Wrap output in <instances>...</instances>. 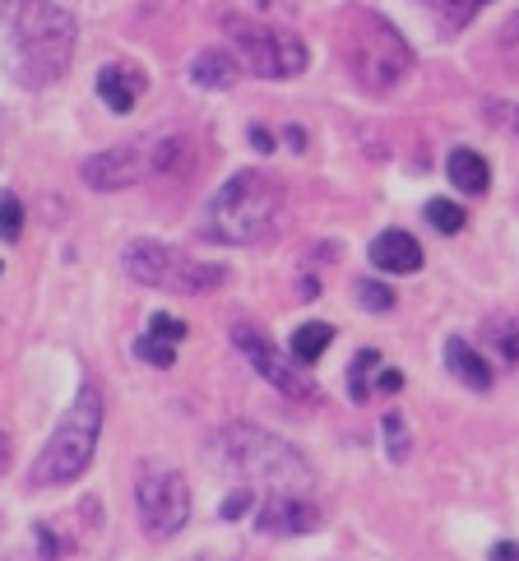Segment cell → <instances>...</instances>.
<instances>
[{"label": "cell", "mask_w": 519, "mask_h": 561, "mask_svg": "<svg viewBox=\"0 0 519 561\" xmlns=\"http://www.w3.org/2000/svg\"><path fill=\"white\" fill-rule=\"evenodd\" d=\"M0 47H5V66L19 84H56L74 56V19L51 0H33L0 24Z\"/></svg>", "instance_id": "cell-1"}, {"label": "cell", "mask_w": 519, "mask_h": 561, "mask_svg": "<svg viewBox=\"0 0 519 561\" xmlns=\"http://www.w3.org/2000/svg\"><path fill=\"white\" fill-rule=\"evenodd\" d=\"M283 190L264 172H237L227 177L200 214V237L219 246H256L279 232Z\"/></svg>", "instance_id": "cell-2"}, {"label": "cell", "mask_w": 519, "mask_h": 561, "mask_svg": "<svg viewBox=\"0 0 519 561\" xmlns=\"http://www.w3.org/2000/svg\"><path fill=\"white\" fill-rule=\"evenodd\" d=\"M219 459L227 464L233 474H241L246 482H260L269 492H311L316 488V474L311 464L302 459L297 446H287L283 436L264 432V428H227L219 432Z\"/></svg>", "instance_id": "cell-3"}, {"label": "cell", "mask_w": 519, "mask_h": 561, "mask_svg": "<svg viewBox=\"0 0 519 561\" xmlns=\"http://www.w3.org/2000/svg\"><path fill=\"white\" fill-rule=\"evenodd\" d=\"M98 436H103V390L93 381H84L80 395H74V404L66 409V418L56 422V432L43 446V455L33 459V482L37 488H61V482H74L93 464Z\"/></svg>", "instance_id": "cell-4"}, {"label": "cell", "mask_w": 519, "mask_h": 561, "mask_svg": "<svg viewBox=\"0 0 519 561\" xmlns=\"http://www.w3.org/2000/svg\"><path fill=\"white\" fill-rule=\"evenodd\" d=\"M343 61H349V74L367 93H390L409 80L413 47L403 43V33L390 24V19L357 10L349 19V28H343Z\"/></svg>", "instance_id": "cell-5"}, {"label": "cell", "mask_w": 519, "mask_h": 561, "mask_svg": "<svg viewBox=\"0 0 519 561\" xmlns=\"http://www.w3.org/2000/svg\"><path fill=\"white\" fill-rule=\"evenodd\" d=\"M126 274L134 283H144V288H163V293H177V297H200V293H214V288H223L227 279V269L223 265H209V260H196V256H186V250L177 246H167V242H130L126 246Z\"/></svg>", "instance_id": "cell-6"}, {"label": "cell", "mask_w": 519, "mask_h": 561, "mask_svg": "<svg viewBox=\"0 0 519 561\" xmlns=\"http://www.w3.org/2000/svg\"><path fill=\"white\" fill-rule=\"evenodd\" d=\"M227 37H233V47L241 56V66L260 74V80H293V74L306 70V43L297 33L287 28H274V24H256V19H223Z\"/></svg>", "instance_id": "cell-7"}, {"label": "cell", "mask_w": 519, "mask_h": 561, "mask_svg": "<svg viewBox=\"0 0 519 561\" xmlns=\"http://www.w3.org/2000/svg\"><path fill=\"white\" fill-rule=\"evenodd\" d=\"M134 511H140V525L149 538H172L186 529L190 519V488L177 469H163V464H144L140 478H134Z\"/></svg>", "instance_id": "cell-8"}, {"label": "cell", "mask_w": 519, "mask_h": 561, "mask_svg": "<svg viewBox=\"0 0 519 561\" xmlns=\"http://www.w3.org/2000/svg\"><path fill=\"white\" fill-rule=\"evenodd\" d=\"M80 177L89 190L98 196H111V190H130L140 182H153V135L144 140H130V144H117V149H103V153H89L80 163Z\"/></svg>", "instance_id": "cell-9"}, {"label": "cell", "mask_w": 519, "mask_h": 561, "mask_svg": "<svg viewBox=\"0 0 519 561\" xmlns=\"http://www.w3.org/2000/svg\"><path fill=\"white\" fill-rule=\"evenodd\" d=\"M233 343L241 348V358L251 362L256 372H260L269 385H274L279 395L297 399V404H316V399H320L316 381L302 372V362H297V358H287V353H279V348L256 330V325H233Z\"/></svg>", "instance_id": "cell-10"}, {"label": "cell", "mask_w": 519, "mask_h": 561, "mask_svg": "<svg viewBox=\"0 0 519 561\" xmlns=\"http://www.w3.org/2000/svg\"><path fill=\"white\" fill-rule=\"evenodd\" d=\"M316 525H320V511L302 492H269L256 506V529L260 534L293 538V534H311Z\"/></svg>", "instance_id": "cell-11"}, {"label": "cell", "mask_w": 519, "mask_h": 561, "mask_svg": "<svg viewBox=\"0 0 519 561\" xmlns=\"http://www.w3.org/2000/svg\"><path fill=\"white\" fill-rule=\"evenodd\" d=\"M144 89H149L144 70H134V66H126V61L98 70V98H103L111 112H117V116L134 112V103L144 98Z\"/></svg>", "instance_id": "cell-12"}, {"label": "cell", "mask_w": 519, "mask_h": 561, "mask_svg": "<svg viewBox=\"0 0 519 561\" xmlns=\"http://www.w3.org/2000/svg\"><path fill=\"white\" fill-rule=\"evenodd\" d=\"M371 265L380 269V274H417L422 269V246L413 232H380V237L371 242Z\"/></svg>", "instance_id": "cell-13"}, {"label": "cell", "mask_w": 519, "mask_h": 561, "mask_svg": "<svg viewBox=\"0 0 519 561\" xmlns=\"http://www.w3.org/2000/svg\"><path fill=\"white\" fill-rule=\"evenodd\" d=\"M446 366H450V376H459L469 385V390H492V366L469 339H450L446 343Z\"/></svg>", "instance_id": "cell-14"}, {"label": "cell", "mask_w": 519, "mask_h": 561, "mask_svg": "<svg viewBox=\"0 0 519 561\" xmlns=\"http://www.w3.org/2000/svg\"><path fill=\"white\" fill-rule=\"evenodd\" d=\"M237 56L227 47H204L196 61H190V80H196L200 89H233L237 84Z\"/></svg>", "instance_id": "cell-15"}, {"label": "cell", "mask_w": 519, "mask_h": 561, "mask_svg": "<svg viewBox=\"0 0 519 561\" xmlns=\"http://www.w3.org/2000/svg\"><path fill=\"white\" fill-rule=\"evenodd\" d=\"M446 172H450V186L464 190V196H483L492 186V167H487L483 153H473V149H450Z\"/></svg>", "instance_id": "cell-16"}, {"label": "cell", "mask_w": 519, "mask_h": 561, "mask_svg": "<svg viewBox=\"0 0 519 561\" xmlns=\"http://www.w3.org/2000/svg\"><path fill=\"white\" fill-rule=\"evenodd\" d=\"M483 339L496 358H502V366H510V372L519 376V316H492L483 325Z\"/></svg>", "instance_id": "cell-17"}, {"label": "cell", "mask_w": 519, "mask_h": 561, "mask_svg": "<svg viewBox=\"0 0 519 561\" xmlns=\"http://www.w3.org/2000/svg\"><path fill=\"white\" fill-rule=\"evenodd\" d=\"M330 339H334V330L325 320H306V325H297L293 330V358L302 362V366H311V362H320L325 358V348H330Z\"/></svg>", "instance_id": "cell-18"}, {"label": "cell", "mask_w": 519, "mask_h": 561, "mask_svg": "<svg viewBox=\"0 0 519 561\" xmlns=\"http://www.w3.org/2000/svg\"><path fill=\"white\" fill-rule=\"evenodd\" d=\"M376 366H380L376 348H362V353L353 358V366H349V395H353L357 404L371 395V372H376Z\"/></svg>", "instance_id": "cell-19"}, {"label": "cell", "mask_w": 519, "mask_h": 561, "mask_svg": "<svg viewBox=\"0 0 519 561\" xmlns=\"http://www.w3.org/2000/svg\"><path fill=\"white\" fill-rule=\"evenodd\" d=\"M134 358L153 362V366H172V362H177V343H167L158 335H140V339H134Z\"/></svg>", "instance_id": "cell-20"}, {"label": "cell", "mask_w": 519, "mask_h": 561, "mask_svg": "<svg viewBox=\"0 0 519 561\" xmlns=\"http://www.w3.org/2000/svg\"><path fill=\"white\" fill-rule=\"evenodd\" d=\"M483 116H487V126H496L502 135H515V140H519V107H515V103L487 98V103H483Z\"/></svg>", "instance_id": "cell-21"}, {"label": "cell", "mask_w": 519, "mask_h": 561, "mask_svg": "<svg viewBox=\"0 0 519 561\" xmlns=\"http://www.w3.org/2000/svg\"><path fill=\"white\" fill-rule=\"evenodd\" d=\"M19 232H24V204H19L14 190H5V196H0V237L19 242Z\"/></svg>", "instance_id": "cell-22"}, {"label": "cell", "mask_w": 519, "mask_h": 561, "mask_svg": "<svg viewBox=\"0 0 519 561\" xmlns=\"http://www.w3.org/2000/svg\"><path fill=\"white\" fill-rule=\"evenodd\" d=\"M427 223L436 232H459V227H464V209L450 204V200H432L427 204Z\"/></svg>", "instance_id": "cell-23"}, {"label": "cell", "mask_w": 519, "mask_h": 561, "mask_svg": "<svg viewBox=\"0 0 519 561\" xmlns=\"http://www.w3.org/2000/svg\"><path fill=\"white\" fill-rule=\"evenodd\" d=\"M380 428H386V451H390V459H394V464L409 459V428H403V418H399V413H386V418H380Z\"/></svg>", "instance_id": "cell-24"}, {"label": "cell", "mask_w": 519, "mask_h": 561, "mask_svg": "<svg viewBox=\"0 0 519 561\" xmlns=\"http://www.w3.org/2000/svg\"><path fill=\"white\" fill-rule=\"evenodd\" d=\"M357 302L367 306V312H390L394 293H390L386 283H376V279H362V283H357Z\"/></svg>", "instance_id": "cell-25"}, {"label": "cell", "mask_w": 519, "mask_h": 561, "mask_svg": "<svg viewBox=\"0 0 519 561\" xmlns=\"http://www.w3.org/2000/svg\"><path fill=\"white\" fill-rule=\"evenodd\" d=\"M149 335H158V339H167V343H181V339H186V320L167 316V312H153V320H149Z\"/></svg>", "instance_id": "cell-26"}, {"label": "cell", "mask_w": 519, "mask_h": 561, "mask_svg": "<svg viewBox=\"0 0 519 561\" xmlns=\"http://www.w3.org/2000/svg\"><path fill=\"white\" fill-rule=\"evenodd\" d=\"M502 51H506V61L519 70V14L506 19V28H502Z\"/></svg>", "instance_id": "cell-27"}, {"label": "cell", "mask_w": 519, "mask_h": 561, "mask_svg": "<svg viewBox=\"0 0 519 561\" xmlns=\"http://www.w3.org/2000/svg\"><path fill=\"white\" fill-rule=\"evenodd\" d=\"M251 501H256V496H251V488H241V492H233V496H227V501H223V519H237L241 511H251Z\"/></svg>", "instance_id": "cell-28"}, {"label": "cell", "mask_w": 519, "mask_h": 561, "mask_svg": "<svg viewBox=\"0 0 519 561\" xmlns=\"http://www.w3.org/2000/svg\"><path fill=\"white\" fill-rule=\"evenodd\" d=\"M477 5H487V0H446V10H450L455 24H464V19H469Z\"/></svg>", "instance_id": "cell-29"}, {"label": "cell", "mask_w": 519, "mask_h": 561, "mask_svg": "<svg viewBox=\"0 0 519 561\" xmlns=\"http://www.w3.org/2000/svg\"><path fill=\"white\" fill-rule=\"evenodd\" d=\"M376 390H380V395H394V390H403V372H394V366H386V372L376 376Z\"/></svg>", "instance_id": "cell-30"}, {"label": "cell", "mask_w": 519, "mask_h": 561, "mask_svg": "<svg viewBox=\"0 0 519 561\" xmlns=\"http://www.w3.org/2000/svg\"><path fill=\"white\" fill-rule=\"evenodd\" d=\"M251 144H256L260 153H269V149H274V135H269L264 126H251Z\"/></svg>", "instance_id": "cell-31"}, {"label": "cell", "mask_w": 519, "mask_h": 561, "mask_svg": "<svg viewBox=\"0 0 519 561\" xmlns=\"http://www.w3.org/2000/svg\"><path fill=\"white\" fill-rule=\"evenodd\" d=\"M492 561H519V544H496L492 548Z\"/></svg>", "instance_id": "cell-32"}, {"label": "cell", "mask_w": 519, "mask_h": 561, "mask_svg": "<svg viewBox=\"0 0 519 561\" xmlns=\"http://www.w3.org/2000/svg\"><path fill=\"white\" fill-rule=\"evenodd\" d=\"M24 5H33V0H0V24H5V19H10V14H19V10H24Z\"/></svg>", "instance_id": "cell-33"}, {"label": "cell", "mask_w": 519, "mask_h": 561, "mask_svg": "<svg viewBox=\"0 0 519 561\" xmlns=\"http://www.w3.org/2000/svg\"><path fill=\"white\" fill-rule=\"evenodd\" d=\"M5 464H10V441H5V432H0V474H5Z\"/></svg>", "instance_id": "cell-34"}, {"label": "cell", "mask_w": 519, "mask_h": 561, "mask_svg": "<svg viewBox=\"0 0 519 561\" xmlns=\"http://www.w3.org/2000/svg\"><path fill=\"white\" fill-rule=\"evenodd\" d=\"M196 561H233V557H196Z\"/></svg>", "instance_id": "cell-35"}]
</instances>
